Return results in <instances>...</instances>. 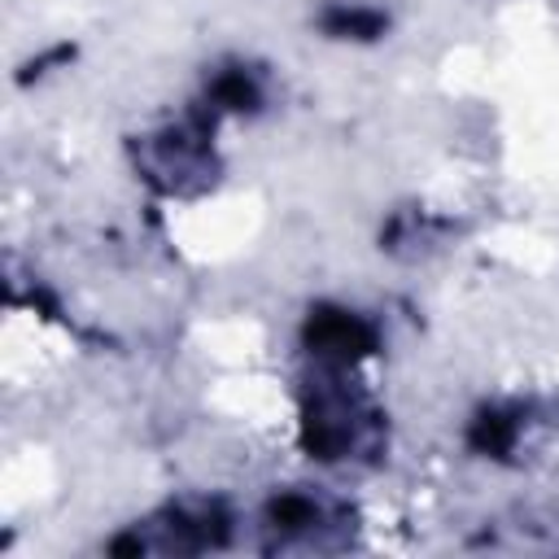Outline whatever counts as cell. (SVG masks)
<instances>
[{
  "label": "cell",
  "mask_w": 559,
  "mask_h": 559,
  "mask_svg": "<svg viewBox=\"0 0 559 559\" xmlns=\"http://www.w3.org/2000/svg\"><path fill=\"white\" fill-rule=\"evenodd\" d=\"M214 100L227 105V109H253L258 105V87H253V79L245 70H227L218 79V87H214Z\"/></svg>",
  "instance_id": "2"
},
{
  "label": "cell",
  "mask_w": 559,
  "mask_h": 559,
  "mask_svg": "<svg viewBox=\"0 0 559 559\" xmlns=\"http://www.w3.org/2000/svg\"><path fill=\"white\" fill-rule=\"evenodd\" d=\"M306 345L314 358H332V362H354L376 345V332L354 314V310H332L319 306L306 319Z\"/></svg>",
  "instance_id": "1"
}]
</instances>
